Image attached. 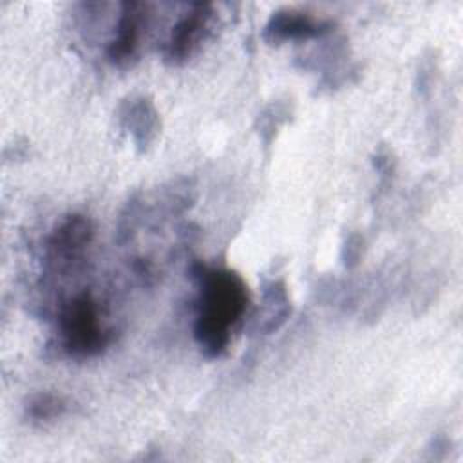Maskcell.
<instances>
[{
  "label": "cell",
  "instance_id": "7a4b0ae2",
  "mask_svg": "<svg viewBox=\"0 0 463 463\" xmlns=\"http://www.w3.org/2000/svg\"><path fill=\"white\" fill-rule=\"evenodd\" d=\"M58 329L63 349L74 358L96 356L110 342L99 304L89 291L74 295L60 307Z\"/></svg>",
  "mask_w": 463,
  "mask_h": 463
},
{
  "label": "cell",
  "instance_id": "8992f818",
  "mask_svg": "<svg viewBox=\"0 0 463 463\" xmlns=\"http://www.w3.org/2000/svg\"><path fill=\"white\" fill-rule=\"evenodd\" d=\"M146 7L139 2L121 4V14L116 25L114 38L107 45V58L118 67L128 65L136 56L143 34Z\"/></svg>",
  "mask_w": 463,
  "mask_h": 463
},
{
  "label": "cell",
  "instance_id": "3957f363",
  "mask_svg": "<svg viewBox=\"0 0 463 463\" xmlns=\"http://www.w3.org/2000/svg\"><path fill=\"white\" fill-rule=\"evenodd\" d=\"M213 16L212 4H192V7L175 22L165 42V60L172 65L186 61L210 33Z\"/></svg>",
  "mask_w": 463,
  "mask_h": 463
},
{
  "label": "cell",
  "instance_id": "277c9868",
  "mask_svg": "<svg viewBox=\"0 0 463 463\" xmlns=\"http://www.w3.org/2000/svg\"><path fill=\"white\" fill-rule=\"evenodd\" d=\"M94 228L89 217L74 213L65 217L47 239V259L60 268L72 266L90 244Z\"/></svg>",
  "mask_w": 463,
  "mask_h": 463
},
{
  "label": "cell",
  "instance_id": "5b68a950",
  "mask_svg": "<svg viewBox=\"0 0 463 463\" xmlns=\"http://www.w3.org/2000/svg\"><path fill=\"white\" fill-rule=\"evenodd\" d=\"M333 25L335 24L331 20L317 18L306 11L280 9L269 16L262 36L269 43H280L286 40L322 38L333 31Z\"/></svg>",
  "mask_w": 463,
  "mask_h": 463
},
{
  "label": "cell",
  "instance_id": "52a82bcc",
  "mask_svg": "<svg viewBox=\"0 0 463 463\" xmlns=\"http://www.w3.org/2000/svg\"><path fill=\"white\" fill-rule=\"evenodd\" d=\"M125 119H127V127L132 132L134 141L143 148L150 143V139L157 134V112L154 109V105L145 99H134L127 112H125Z\"/></svg>",
  "mask_w": 463,
  "mask_h": 463
},
{
  "label": "cell",
  "instance_id": "6da1fadb",
  "mask_svg": "<svg viewBox=\"0 0 463 463\" xmlns=\"http://www.w3.org/2000/svg\"><path fill=\"white\" fill-rule=\"evenodd\" d=\"M192 277L199 295L195 302L194 340L208 358L221 356L232 342L248 304V286L237 271L195 264Z\"/></svg>",
  "mask_w": 463,
  "mask_h": 463
},
{
  "label": "cell",
  "instance_id": "ba28073f",
  "mask_svg": "<svg viewBox=\"0 0 463 463\" xmlns=\"http://www.w3.org/2000/svg\"><path fill=\"white\" fill-rule=\"evenodd\" d=\"M25 416L31 421L43 423L61 418L67 412V402L52 392H38L33 394L25 403Z\"/></svg>",
  "mask_w": 463,
  "mask_h": 463
}]
</instances>
